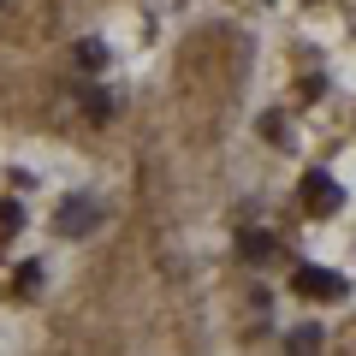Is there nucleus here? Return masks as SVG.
<instances>
[{"mask_svg":"<svg viewBox=\"0 0 356 356\" xmlns=\"http://www.w3.org/2000/svg\"><path fill=\"white\" fill-rule=\"evenodd\" d=\"M297 291H303V297H315V303H332V297H344V280H339V273H332V267H315V261H303V267H297Z\"/></svg>","mask_w":356,"mask_h":356,"instance_id":"1","label":"nucleus"},{"mask_svg":"<svg viewBox=\"0 0 356 356\" xmlns=\"http://www.w3.org/2000/svg\"><path fill=\"white\" fill-rule=\"evenodd\" d=\"M339 202H344V191H339V184H332L327 172H309V178H303V208H309V214H315V220L339 214Z\"/></svg>","mask_w":356,"mask_h":356,"instance_id":"2","label":"nucleus"},{"mask_svg":"<svg viewBox=\"0 0 356 356\" xmlns=\"http://www.w3.org/2000/svg\"><path fill=\"white\" fill-rule=\"evenodd\" d=\"M95 220H102V208L89 202V196H65V202H60V232H65V238H83Z\"/></svg>","mask_w":356,"mask_h":356,"instance_id":"3","label":"nucleus"},{"mask_svg":"<svg viewBox=\"0 0 356 356\" xmlns=\"http://www.w3.org/2000/svg\"><path fill=\"white\" fill-rule=\"evenodd\" d=\"M77 65L102 72V65H107V48H102V42H77Z\"/></svg>","mask_w":356,"mask_h":356,"instance_id":"4","label":"nucleus"},{"mask_svg":"<svg viewBox=\"0 0 356 356\" xmlns=\"http://www.w3.org/2000/svg\"><path fill=\"white\" fill-rule=\"evenodd\" d=\"M18 226H24V208H18V202H0V238H13Z\"/></svg>","mask_w":356,"mask_h":356,"instance_id":"5","label":"nucleus"},{"mask_svg":"<svg viewBox=\"0 0 356 356\" xmlns=\"http://www.w3.org/2000/svg\"><path fill=\"white\" fill-rule=\"evenodd\" d=\"M267 250H273V243H267V238H261V232H243V255H250V261H261V255H267Z\"/></svg>","mask_w":356,"mask_h":356,"instance_id":"6","label":"nucleus"},{"mask_svg":"<svg viewBox=\"0 0 356 356\" xmlns=\"http://www.w3.org/2000/svg\"><path fill=\"white\" fill-rule=\"evenodd\" d=\"M36 285H42V267H36V261H24V267H18V291L30 297V291H36Z\"/></svg>","mask_w":356,"mask_h":356,"instance_id":"7","label":"nucleus"}]
</instances>
